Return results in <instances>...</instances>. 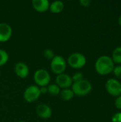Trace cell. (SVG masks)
<instances>
[{
    "label": "cell",
    "mask_w": 121,
    "mask_h": 122,
    "mask_svg": "<svg viewBox=\"0 0 121 122\" xmlns=\"http://www.w3.org/2000/svg\"><path fill=\"white\" fill-rule=\"evenodd\" d=\"M71 79H72L73 83L80 81L83 79V75L81 72H76L71 76Z\"/></svg>",
    "instance_id": "d6986e66"
},
{
    "label": "cell",
    "mask_w": 121,
    "mask_h": 122,
    "mask_svg": "<svg viewBox=\"0 0 121 122\" xmlns=\"http://www.w3.org/2000/svg\"><path fill=\"white\" fill-rule=\"evenodd\" d=\"M47 88H48V93L53 97L58 96L61 92V89L56 84H48Z\"/></svg>",
    "instance_id": "2e32d148"
},
{
    "label": "cell",
    "mask_w": 121,
    "mask_h": 122,
    "mask_svg": "<svg viewBox=\"0 0 121 122\" xmlns=\"http://www.w3.org/2000/svg\"><path fill=\"white\" fill-rule=\"evenodd\" d=\"M36 113L40 118L44 119H49L52 115L51 109L46 104L38 105L36 107Z\"/></svg>",
    "instance_id": "8fae6325"
},
{
    "label": "cell",
    "mask_w": 121,
    "mask_h": 122,
    "mask_svg": "<svg viewBox=\"0 0 121 122\" xmlns=\"http://www.w3.org/2000/svg\"><path fill=\"white\" fill-rule=\"evenodd\" d=\"M31 4L33 8L40 13H44L49 9L50 3L48 0H33Z\"/></svg>",
    "instance_id": "7c38bea8"
},
{
    "label": "cell",
    "mask_w": 121,
    "mask_h": 122,
    "mask_svg": "<svg viewBox=\"0 0 121 122\" xmlns=\"http://www.w3.org/2000/svg\"><path fill=\"white\" fill-rule=\"evenodd\" d=\"M56 84H57L60 89H69L73 84L71 76L64 73L57 75L56 78Z\"/></svg>",
    "instance_id": "ba28073f"
},
{
    "label": "cell",
    "mask_w": 121,
    "mask_h": 122,
    "mask_svg": "<svg viewBox=\"0 0 121 122\" xmlns=\"http://www.w3.org/2000/svg\"><path fill=\"white\" fill-rule=\"evenodd\" d=\"M0 76H1V72H0Z\"/></svg>",
    "instance_id": "4316f807"
},
{
    "label": "cell",
    "mask_w": 121,
    "mask_h": 122,
    "mask_svg": "<svg viewBox=\"0 0 121 122\" xmlns=\"http://www.w3.org/2000/svg\"><path fill=\"white\" fill-rule=\"evenodd\" d=\"M64 9V4L61 1H55L50 4L49 10L53 14H59Z\"/></svg>",
    "instance_id": "4fadbf2b"
},
{
    "label": "cell",
    "mask_w": 121,
    "mask_h": 122,
    "mask_svg": "<svg viewBox=\"0 0 121 122\" xmlns=\"http://www.w3.org/2000/svg\"><path fill=\"white\" fill-rule=\"evenodd\" d=\"M41 95L39 87L35 85H31L26 89L24 92V98L28 103H32L36 101Z\"/></svg>",
    "instance_id": "52a82bcc"
},
{
    "label": "cell",
    "mask_w": 121,
    "mask_h": 122,
    "mask_svg": "<svg viewBox=\"0 0 121 122\" xmlns=\"http://www.w3.org/2000/svg\"><path fill=\"white\" fill-rule=\"evenodd\" d=\"M24 122V121H20V122Z\"/></svg>",
    "instance_id": "484cf974"
},
{
    "label": "cell",
    "mask_w": 121,
    "mask_h": 122,
    "mask_svg": "<svg viewBox=\"0 0 121 122\" xmlns=\"http://www.w3.org/2000/svg\"><path fill=\"white\" fill-rule=\"evenodd\" d=\"M9 61V54L4 50L0 49V66L5 65Z\"/></svg>",
    "instance_id": "e0dca14e"
},
{
    "label": "cell",
    "mask_w": 121,
    "mask_h": 122,
    "mask_svg": "<svg viewBox=\"0 0 121 122\" xmlns=\"http://www.w3.org/2000/svg\"><path fill=\"white\" fill-rule=\"evenodd\" d=\"M34 80L37 86H47L51 80L49 73L44 69H40L35 71L34 74Z\"/></svg>",
    "instance_id": "3957f363"
},
{
    "label": "cell",
    "mask_w": 121,
    "mask_h": 122,
    "mask_svg": "<svg viewBox=\"0 0 121 122\" xmlns=\"http://www.w3.org/2000/svg\"><path fill=\"white\" fill-rule=\"evenodd\" d=\"M51 71L58 75L63 74L66 69V61L65 59L60 55L55 56L53 59L51 61Z\"/></svg>",
    "instance_id": "5b68a950"
},
{
    "label": "cell",
    "mask_w": 121,
    "mask_h": 122,
    "mask_svg": "<svg viewBox=\"0 0 121 122\" xmlns=\"http://www.w3.org/2000/svg\"><path fill=\"white\" fill-rule=\"evenodd\" d=\"M115 107L116 109L121 110V95L116 97L115 100Z\"/></svg>",
    "instance_id": "7402d4cb"
},
{
    "label": "cell",
    "mask_w": 121,
    "mask_h": 122,
    "mask_svg": "<svg viewBox=\"0 0 121 122\" xmlns=\"http://www.w3.org/2000/svg\"><path fill=\"white\" fill-rule=\"evenodd\" d=\"M60 97L61 99H63V101H70L71 100L73 97H74V93L72 91L71 89H62L59 94Z\"/></svg>",
    "instance_id": "5bb4252c"
},
{
    "label": "cell",
    "mask_w": 121,
    "mask_h": 122,
    "mask_svg": "<svg viewBox=\"0 0 121 122\" xmlns=\"http://www.w3.org/2000/svg\"><path fill=\"white\" fill-rule=\"evenodd\" d=\"M112 122H121V112L116 113L111 119Z\"/></svg>",
    "instance_id": "44dd1931"
},
{
    "label": "cell",
    "mask_w": 121,
    "mask_h": 122,
    "mask_svg": "<svg viewBox=\"0 0 121 122\" xmlns=\"http://www.w3.org/2000/svg\"><path fill=\"white\" fill-rule=\"evenodd\" d=\"M86 56L81 53H73L71 54L67 60L68 64L73 69H81L86 64Z\"/></svg>",
    "instance_id": "277c9868"
},
{
    "label": "cell",
    "mask_w": 121,
    "mask_h": 122,
    "mask_svg": "<svg viewBox=\"0 0 121 122\" xmlns=\"http://www.w3.org/2000/svg\"><path fill=\"white\" fill-rule=\"evenodd\" d=\"M113 61L114 64H121V46H118L116 47L112 54V57H111Z\"/></svg>",
    "instance_id": "9a60e30c"
},
{
    "label": "cell",
    "mask_w": 121,
    "mask_h": 122,
    "mask_svg": "<svg viewBox=\"0 0 121 122\" xmlns=\"http://www.w3.org/2000/svg\"><path fill=\"white\" fill-rule=\"evenodd\" d=\"M106 89L110 95L118 97L121 95V83L116 79H110L106 83Z\"/></svg>",
    "instance_id": "8992f818"
},
{
    "label": "cell",
    "mask_w": 121,
    "mask_h": 122,
    "mask_svg": "<svg viewBox=\"0 0 121 122\" xmlns=\"http://www.w3.org/2000/svg\"><path fill=\"white\" fill-rule=\"evenodd\" d=\"M12 29L6 23H0V42L4 43L9 41L12 36Z\"/></svg>",
    "instance_id": "9c48e42d"
},
{
    "label": "cell",
    "mask_w": 121,
    "mask_h": 122,
    "mask_svg": "<svg viewBox=\"0 0 121 122\" xmlns=\"http://www.w3.org/2000/svg\"><path fill=\"white\" fill-rule=\"evenodd\" d=\"M114 62L111 56L107 55H103L98 58L95 63V69L96 72L101 75L106 76L113 72L115 67Z\"/></svg>",
    "instance_id": "6da1fadb"
},
{
    "label": "cell",
    "mask_w": 121,
    "mask_h": 122,
    "mask_svg": "<svg viewBox=\"0 0 121 122\" xmlns=\"http://www.w3.org/2000/svg\"><path fill=\"white\" fill-rule=\"evenodd\" d=\"M91 83L86 79H83L80 81L73 83L71 89L75 95L78 97H84L88 95L92 90Z\"/></svg>",
    "instance_id": "7a4b0ae2"
},
{
    "label": "cell",
    "mask_w": 121,
    "mask_h": 122,
    "mask_svg": "<svg viewBox=\"0 0 121 122\" xmlns=\"http://www.w3.org/2000/svg\"><path fill=\"white\" fill-rule=\"evenodd\" d=\"M79 3L83 7H88L91 4V0H80Z\"/></svg>",
    "instance_id": "603a6c76"
},
{
    "label": "cell",
    "mask_w": 121,
    "mask_h": 122,
    "mask_svg": "<svg viewBox=\"0 0 121 122\" xmlns=\"http://www.w3.org/2000/svg\"><path fill=\"white\" fill-rule=\"evenodd\" d=\"M39 89H40V92H41V94H47L48 93V88L47 86H41V87H39Z\"/></svg>",
    "instance_id": "cb8c5ba5"
},
{
    "label": "cell",
    "mask_w": 121,
    "mask_h": 122,
    "mask_svg": "<svg viewBox=\"0 0 121 122\" xmlns=\"http://www.w3.org/2000/svg\"><path fill=\"white\" fill-rule=\"evenodd\" d=\"M114 75L119 79H121V65H118L114 67L113 71Z\"/></svg>",
    "instance_id": "ffe728a7"
},
{
    "label": "cell",
    "mask_w": 121,
    "mask_h": 122,
    "mask_svg": "<svg viewBox=\"0 0 121 122\" xmlns=\"http://www.w3.org/2000/svg\"><path fill=\"white\" fill-rule=\"evenodd\" d=\"M118 24H119L120 26L121 27V15L119 16V18H118Z\"/></svg>",
    "instance_id": "d4e9b609"
},
{
    "label": "cell",
    "mask_w": 121,
    "mask_h": 122,
    "mask_svg": "<svg viewBox=\"0 0 121 122\" xmlns=\"http://www.w3.org/2000/svg\"><path fill=\"white\" fill-rule=\"evenodd\" d=\"M15 74L20 78L24 79L29 76V69L28 66L24 62H18L14 66Z\"/></svg>",
    "instance_id": "30bf717a"
},
{
    "label": "cell",
    "mask_w": 121,
    "mask_h": 122,
    "mask_svg": "<svg viewBox=\"0 0 121 122\" xmlns=\"http://www.w3.org/2000/svg\"><path fill=\"white\" fill-rule=\"evenodd\" d=\"M44 57L47 59H49V60H52L53 59V57L55 56V54L53 51V50L50 49H46L44 52Z\"/></svg>",
    "instance_id": "ac0fdd59"
}]
</instances>
